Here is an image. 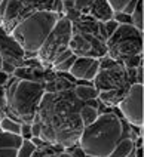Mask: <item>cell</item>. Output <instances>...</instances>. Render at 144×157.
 I'll list each match as a JSON object with an SVG mask.
<instances>
[{
  "label": "cell",
  "mask_w": 144,
  "mask_h": 157,
  "mask_svg": "<svg viewBox=\"0 0 144 157\" xmlns=\"http://www.w3.org/2000/svg\"><path fill=\"white\" fill-rule=\"evenodd\" d=\"M83 102L72 90L45 92L37 108V119L42 131L40 138L60 148L77 144L83 131L80 108Z\"/></svg>",
  "instance_id": "6da1fadb"
},
{
  "label": "cell",
  "mask_w": 144,
  "mask_h": 157,
  "mask_svg": "<svg viewBox=\"0 0 144 157\" xmlns=\"http://www.w3.org/2000/svg\"><path fill=\"white\" fill-rule=\"evenodd\" d=\"M126 129L128 131H125V124L117 114L99 113L89 126L83 128L77 144L88 156L107 157L117 142L131 133L129 128Z\"/></svg>",
  "instance_id": "7a4b0ae2"
},
{
  "label": "cell",
  "mask_w": 144,
  "mask_h": 157,
  "mask_svg": "<svg viewBox=\"0 0 144 157\" xmlns=\"http://www.w3.org/2000/svg\"><path fill=\"white\" fill-rule=\"evenodd\" d=\"M43 94V83L12 77L5 85L6 116L19 123H31Z\"/></svg>",
  "instance_id": "3957f363"
},
{
  "label": "cell",
  "mask_w": 144,
  "mask_h": 157,
  "mask_svg": "<svg viewBox=\"0 0 144 157\" xmlns=\"http://www.w3.org/2000/svg\"><path fill=\"white\" fill-rule=\"evenodd\" d=\"M61 15L64 13L49 10L31 12L12 28L9 36L24 51V56L36 55Z\"/></svg>",
  "instance_id": "277c9868"
},
{
  "label": "cell",
  "mask_w": 144,
  "mask_h": 157,
  "mask_svg": "<svg viewBox=\"0 0 144 157\" xmlns=\"http://www.w3.org/2000/svg\"><path fill=\"white\" fill-rule=\"evenodd\" d=\"M106 46L107 56L117 62H123L134 55H143V31L132 24H119L107 39Z\"/></svg>",
  "instance_id": "5b68a950"
},
{
  "label": "cell",
  "mask_w": 144,
  "mask_h": 157,
  "mask_svg": "<svg viewBox=\"0 0 144 157\" xmlns=\"http://www.w3.org/2000/svg\"><path fill=\"white\" fill-rule=\"evenodd\" d=\"M135 70L137 68H125L122 62L115 61L106 55L101 58V65L92 80V85L98 92L116 89L128 90L129 86L135 83Z\"/></svg>",
  "instance_id": "8992f818"
},
{
  "label": "cell",
  "mask_w": 144,
  "mask_h": 157,
  "mask_svg": "<svg viewBox=\"0 0 144 157\" xmlns=\"http://www.w3.org/2000/svg\"><path fill=\"white\" fill-rule=\"evenodd\" d=\"M73 33V24L72 19L67 15H61L56 21L54 28L45 39L43 44L40 46L39 52L36 53L37 61L43 67H52L55 58L68 49V44L72 40Z\"/></svg>",
  "instance_id": "52a82bcc"
},
{
  "label": "cell",
  "mask_w": 144,
  "mask_h": 157,
  "mask_svg": "<svg viewBox=\"0 0 144 157\" xmlns=\"http://www.w3.org/2000/svg\"><path fill=\"white\" fill-rule=\"evenodd\" d=\"M143 85L132 83L117 105L126 122L138 129H143Z\"/></svg>",
  "instance_id": "ba28073f"
},
{
  "label": "cell",
  "mask_w": 144,
  "mask_h": 157,
  "mask_svg": "<svg viewBox=\"0 0 144 157\" xmlns=\"http://www.w3.org/2000/svg\"><path fill=\"white\" fill-rule=\"evenodd\" d=\"M101 65V58H89V56H77L76 61L73 62L70 74L77 80L83 82H92L97 76Z\"/></svg>",
  "instance_id": "9c48e42d"
},
{
  "label": "cell",
  "mask_w": 144,
  "mask_h": 157,
  "mask_svg": "<svg viewBox=\"0 0 144 157\" xmlns=\"http://www.w3.org/2000/svg\"><path fill=\"white\" fill-rule=\"evenodd\" d=\"M28 13H31L24 5L22 0H8L6 8H5V13L2 17V28L6 34H10L12 28L18 24L22 18H25Z\"/></svg>",
  "instance_id": "30bf717a"
},
{
  "label": "cell",
  "mask_w": 144,
  "mask_h": 157,
  "mask_svg": "<svg viewBox=\"0 0 144 157\" xmlns=\"http://www.w3.org/2000/svg\"><path fill=\"white\" fill-rule=\"evenodd\" d=\"M80 13L88 15L92 19L98 21V22H106V21H108V19H111L115 17V12H113V9L110 8L107 0H94L89 6Z\"/></svg>",
  "instance_id": "8fae6325"
},
{
  "label": "cell",
  "mask_w": 144,
  "mask_h": 157,
  "mask_svg": "<svg viewBox=\"0 0 144 157\" xmlns=\"http://www.w3.org/2000/svg\"><path fill=\"white\" fill-rule=\"evenodd\" d=\"M30 12L37 10H49V12H58L64 13L63 0H22Z\"/></svg>",
  "instance_id": "7c38bea8"
},
{
  "label": "cell",
  "mask_w": 144,
  "mask_h": 157,
  "mask_svg": "<svg viewBox=\"0 0 144 157\" xmlns=\"http://www.w3.org/2000/svg\"><path fill=\"white\" fill-rule=\"evenodd\" d=\"M73 87H74V82L63 77V76H55L51 80H48V82L43 83L45 92H49V94L63 92V90H72Z\"/></svg>",
  "instance_id": "4fadbf2b"
},
{
  "label": "cell",
  "mask_w": 144,
  "mask_h": 157,
  "mask_svg": "<svg viewBox=\"0 0 144 157\" xmlns=\"http://www.w3.org/2000/svg\"><path fill=\"white\" fill-rule=\"evenodd\" d=\"M135 150V142L132 133L125 135L122 140L116 144V147L113 148V151L108 154L107 157H126L129 153H132Z\"/></svg>",
  "instance_id": "5bb4252c"
},
{
  "label": "cell",
  "mask_w": 144,
  "mask_h": 157,
  "mask_svg": "<svg viewBox=\"0 0 144 157\" xmlns=\"http://www.w3.org/2000/svg\"><path fill=\"white\" fill-rule=\"evenodd\" d=\"M128 90H122V89H116V90H104V92H98V101L103 102L107 107H116L119 102L122 101V98L125 96Z\"/></svg>",
  "instance_id": "9a60e30c"
},
{
  "label": "cell",
  "mask_w": 144,
  "mask_h": 157,
  "mask_svg": "<svg viewBox=\"0 0 144 157\" xmlns=\"http://www.w3.org/2000/svg\"><path fill=\"white\" fill-rule=\"evenodd\" d=\"M73 92L82 102H86L89 99H97L98 98V90L94 87V85L92 86L91 85H74Z\"/></svg>",
  "instance_id": "2e32d148"
},
{
  "label": "cell",
  "mask_w": 144,
  "mask_h": 157,
  "mask_svg": "<svg viewBox=\"0 0 144 157\" xmlns=\"http://www.w3.org/2000/svg\"><path fill=\"white\" fill-rule=\"evenodd\" d=\"M22 142V136L18 133L0 131V148H14L17 150Z\"/></svg>",
  "instance_id": "e0dca14e"
},
{
  "label": "cell",
  "mask_w": 144,
  "mask_h": 157,
  "mask_svg": "<svg viewBox=\"0 0 144 157\" xmlns=\"http://www.w3.org/2000/svg\"><path fill=\"white\" fill-rule=\"evenodd\" d=\"M98 114H99L98 107H94V105L83 102V105H82V108H80V119H82V123H83V128L85 126H89L91 123L98 117Z\"/></svg>",
  "instance_id": "ac0fdd59"
},
{
  "label": "cell",
  "mask_w": 144,
  "mask_h": 157,
  "mask_svg": "<svg viewBox=\"0 0 144 157\" xmlns=\"http://www.w3.org/2000/svg\"><path fill=\"white\" fill-rule=\"evenodd\" d=\"M0 131L5 132H12V133H18L21 132V123L10 119L8 116H3L0 117Z\"/></svg>",
  "instance_id": "d6986e66"
},
{
  "label": "cell",
  "mask_w": 144,
  "mask_h": 157,
  "mask_svg": "<svg viewBox=\"0 0 144 157\" xmlns=\"http://www.w3.org/2000/svg\"><path fill=\"white\" fill-rule=\"evenodd\" d=\"M143 5H144L143 0H138L137 6L132 10V13H131V24L140 31H143Z\"/></svg>",
  "instance_id": "ffe728a7"
},
{
  "label": "cell",
  "mask_w": 144,
  "mask_h": 157,
  "mask_svg": "<svg viewBox=\"0 0 144 157\" xmlns=\"http://www.w3.org/2000/svg\"><path fill=\"white\" fill-rule=\"evenodd\" d=\"M37 147L30 140H22L21 145L17 148V157H31Z\"/></svg>",
  "instance_id": "44dd1931"
},
{
  "label": "cell",
  "mask_w": 144,
  "mask_h": 157,
  "mask_svg": "<svg viewBox=\"0 0 144 157\" xmlns=\"http://www.w3.org/2000/svg\"><path fill=\"white\" fill-rule=\"evenodd\" d=\"M56 150H55L54 145L51 144H45L42 147H37L34 150V153L31 154V157H56Z\"/></svg>",
  "instance_id": "7402d4cb"
},
{
  "label": "cell",
  "mask_w": 144,
  "mask_h": 157,
  "mask_svg": "<svg viewBox=\"0 0 144 157\" xmlns=\"http://www.w3.org/2000/svg\"><path fill=\"white\" fill-rule=\"evenodd\" d=\"M76 58H77V56L73 53L72 56H68L65 61L60 62V64H55V65H52L51 68H52L55 73H68V71H70V68H72L73 62L76 61Z\"/></svg>",
  "instance_id": "603a6c76"
},
{
  "label": "cell",
  "mask_w": 144,
  "mask_h": 157,
  "mask_svg": "<svg viewBox=\"0 0 144 157\" xmlns=\"http://www.w3.org/2000/svg\"><path fill=\"white\" fill-rule=\"evenodd\" d=\"M122 64L125 65V68H137L138 65L143 64V55H134V56L125 59Z\"/></svg>",
  "instance_id": "cb8c5ba5"
},
{
  "label": "cell",
  "mask_w": 144,
  "mask_h": 157,
  "mask_svg": "<svg viewBox=\"0 0 144 157\" xmlns=\"http://www.w3.org/2000/svg\"><path fill=\"white\" fill-rule=\"evenodd\" d=\"M64 150H65L72 157H86V153L83 151V148H82L79 144H74V145L67 147V148H64Z\"/></svg>",
  "instance_id": "d4e9b609"
},
{
  "label": "cell",
  "mask_w": 144,
  "mask_h": 157,
  "mask_svg": "<svg viewBox=\"0 0 144 157\" xmlns=\"http://www.w3.org/2000/svg\"><path fill=\"white\" fill-rule=\"evenodd\" d=\"M108 5H110V8L113 9V12L116 13V12H122L123 8L126 6V3L129 2V0H107Z\"/></svg>",
  "instance_id": "484cf974"
},
{
  "label": "cell",
  "mask_w": 144,
  "mask_h": 157,
  "mask_svg": "<svg viewBox=\"0 0 144 157\" xmlns=\"http://www.w3.org/2000/svg\"><path fill=\"white\" fill-rule=\"evenodd\" d=\"M103 24H104V30H106V34H107L108 37H110V36H111L113 33H115V30H116L117 25H119V24L116 22V19H115V18L108 19V21H106V22H103Z\"/></svg>",
  "instance_id": "4316f807"
},
{
  "label": "cell",
  "mask_w": 144,
  "mask_h": 157,
  "mask_svg": "<svg viewBox=\"0 0 144 157\" xmlns=\"http://www.w3.org/2000/svg\"><path fill=\"white\" fill-rule=\"evenodd\" d=\"M92 2H94V0H74V2H73V8L72 9L77 10V12H83Z\"/></svg>",
  "instance_id": "83f0119b"
},
{
  "label": "cell",
  "mask_w": 144,
  "mask_h": 157,
  "mask_svg": "<svg viewBox=\"0 0 144 157\" xmlns=\"http://www.w3.org/2000/svg\"><path fill=\"white\" fill-rule=\"evenodd\" d=\"M113 18L116 19L117 24H131V15H126L123 12H116Z\"/></svg>",
  "instance_id": "f1b7e54d"
},
{
  "label": "cell",
  "mask_w": 144,
  "mask_h": 157,
  "mask_svg": "<svg viewBox=\"0 0 144 157\" xmlns=\"http://www.w3.org/2000/svg\"><path fill=\"white\" fill-rule=\"evenodd\" d=\"M30 126H31V123H21V132H19V135L22 136V140H30L31 138Z\"/></svg>",
  "instance_id": "f546056e"
},
{
  "label": "cell",
  "mask_w": 144,
  "mask_h": 157,
  "mask_svg": "<svg viewBox=\"0 0 144 157\" xmlns=\"http://www.w3.org/2000/svg\"><path fill=\"white\" fill-rule=\"evenodd\" d=\"M72 55H73V52H72V51H70V49H67V51H64L63 53H60V55H58V56L55 58V61H54V64H52V65H55V64H60V62L65 61V59H67L68 56H72Z\"/></svg>",
  "instance_id": "4dcf8cb0"
},
{
  "label": "cell",
  "mask_w": 144,
  "mask_h": 157,
  "mask_svg": "<svg viewBox=\"0 0 144 157\" xmlns=\"http://www.w3.org/2000/svg\"><path fill=\"white\" fill-rule=\"evenodd\" d=\"M0 157H17V150H14V148H0Z\"/></svg>",
  "instance_id": "1f68e13d"
},
{
  "label": "cell",
  "mask_w": 144,
  "mask_h": 157,
  "mask_svg": "<svg viewBox=\"0 0 144 157\" xmlns=\"http://www.w3.org/2000/svg\"><path fill=\"white\" fill-rule=\"evenodd\" d=\"M73 2L74 0H63V5H64V12L68 10V9L73 8Z\"/></svg>",
  "instance_id": "d6a6232c"
},
{
  "label": "cell",
  "mask_w": 144,
  "mask_h": 157,
  "mask_svg": "<svg viewBox=\"0 0 144 157\" xmlns=\"http://www.w3.org/2000/svg\"><path fill=\"white\" fill-rule=\"evenodd\" d=\"M3 116H6V104L0 102V117H3Z\"/></svg>",
  "instance_id": "836d02e7"
},
{
  "label": "cell",
  "mask_w": 144,
  "mask_h": 157,
  "mask_svg": "<svg viewBox=\"0 0 144 157\" xmlns=\"http://www.w3.org/2000/svg\"><path fill=\"white\" fill-rule=\"evenodd\" d=\"M56 157H72V156L64 150V151H58V153H56Z\"/></svg>",
  "instance_id": "e575fe53"
},
{
  "label": "cell",
  "mask_w": 144,
  "mask_h": 157,
  "mask_svg": "<svg viewBox=\"0 0 144 157\" xmlns=\"http://www.w3.org/2000/svg\"><path fill=\"white\" fill-rule=\"evenodd\" d=\"M2 65H3V58H2V53H0V71H2Z\"/></svg>",
  "instance_id": "d590c367"
},
{
  "label": "cell",
  "mask_w": 144,
  "mask_h": 157,
  "mask_svg": "<svg viewBox=\"0 0 144 157\" xmlns=\"http://www.w3.org/2000/svg\"><path fill=\"white\" fill-rule=\"evenodd\" d=\"M2 24H3V21H2V17H0V28H2Z\"/></svg>",
  "instance_id": "8d00e7d4"
},
{
  "label": "cell",
  "mask_w": 144,
  "mask_h": 157,
  "mask_svg": "<svg viewBox=\"0 0 144 157\" xmlns=\"http://www.w3.org/2000/svg\"><path fill=\"white\" fill-rule=\"evenodd\" d=\"M86 157H94V156H88V154H86Z\"/></svg>",
  "instance_id": "74e56055"
},
{
  "label": "cell",
  "mask_w": 144,
  "mask_h": 157,
  "mask_svg": "<svg viewBox=\"0 0 144 157\" xmlns=\"http://www.w3.org/2000/svg\"><path fill=\"white\" fill-rule=\"evenodd\" d=\"M0 2H2V0H0Z\"/></svg>",
  "instance_id": "f35d334b"
}]
</instances>
